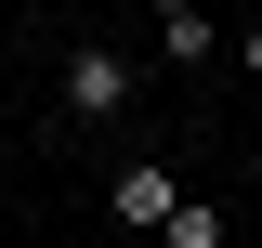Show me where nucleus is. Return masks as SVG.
Instances as JSON below:
<instances>
[{"mask_svg":"<svg viewBox=\"0 0 262 248\" xmlns=\"http://www.w3.org/2000/svg\"><path fill=\"white\" fill-rule=\"evenodd\" d=\"M0 209H13V183H0Z\"/></svg>","mask_w":262,"mask_h":248,"instance_id":"0eeeda50","label":"nucleus"},{"mask_svg":"<svg viewBox=\"0 0 262 248\" xmlns=\"http://www.w3.org/2000/svg\"><path fill=\"white\" fill-rule=\"evenodd\" d=\"M158 53H170V65H223V27H210V13H170Z\"/></svg>","mask_w":262,"mask_h":248,"instance_id":"20e7f679","label":"nucleus"},{"mask_svg":"<svg viewBox=\"0 0 262 248\" xmlns=\"http://www.w3.org/2000/svg\"><path fill=\"white\" fill-rule=\"evenodd\" d=\"M158 248H236V222L210 209V196H170V222H158Z\"/></svg>","mask_w":262,"mask_h":248,"instance_id":"7ed1b4c3","label":"nucleus"},{"mask_svg":"<svg viewBox=\"0 0 262 248\" xmlns=\"http://www.w3.org/2000/svg\"><path fill=\"white\" fill-rule=\"evenodd\" d=\"M223 53H236V65H249V79H262V27H236V39H223Z\"/></svg>","mask_w":262,"mask_h":248,"instance_id":"39448f33","label":"nucleus"},{"mask_svg":"<svg viewBox=\"0 0 262 248\" xmlns=\"http://www.w3.org/2000/svg\"><path fill=\"white\" fill-rule=\"evenodd\" d=\"M170 196H184V183H170L158 157H131V170H105V209H118L131 235H158V222H170Z\"/></svg>","mask_w":262,"mask_h":248,"instance_id":"f03ea898","label":"nucleus"},{"mask_svg":"<svg viewBox=\"0 0 262 248\" xmlns=\"http://www.w3.org/2000/svg\"><path fill=\"white\" fill-rule=\"evenodd\" d=\"M144 13H158V27H170V13H210V0H144Z\"/></svg>","mask_w":262,"mask_h":248,"instance_id":"423d86ee","label":"nucleus"},{"mask_svg":"<svg viewBox=\"0 0 262 248\" xmlns=\"http://www.w3.org/2000/svg\"><path fill=\"white\" fill-rule=\"evenodd\" d=\"M131 105V53H92V39H79V53H66V118H118Z\"/></svg>","mask_w":262,"mask_h":248,"instance_id":"f257e3e1","label":"nucleus"}]
</instances>
